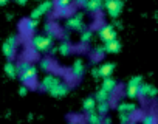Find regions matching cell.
<instances>
[{
  "instance_id": "13",
  "label": "cell",
  "mask_w": 158,
  "mask_h": 124,
  "mask_svg": "<svg viewBox=\"0 0 158 124\" xmlns=\"http://www.w3.org/2000/svg\"><path fill=\"white\" fill-rule=\"evenodd\" d=\"M71 73H73V76L74 78H82V75L85 73V65H84V62L81 60V59H76L74 62H73V67H71Z\"/></svg>"
},
{
  "instance_id": "30",
  "label": "cell",
  "mask_w": 158,
  "mask_h": 124,
  "mask_svg": "<svg viewBox=\"0 0 158 124\" xmlns=\"http://www.w3.org/2000/svg\"><path fill=\"white\" fill-rule=\"evenodd\" d=\"M40 65H42L44 70H47V68H50L51 64H50V60H48V59H42V60H40Z\"/></svg>"
},
{
  "instance_id": "17",
  "label": "cell",
  "mask_w": 158,
  "mask_h": 124,
  "mask_svg": "<svg viewBox=\"0 0 158 124\" xmlns=\"http://www.w3.org/2000/svg\"><path fill=\"white\" fill-rule=\"evenodd\" d=\"M118 112L119 113H135L136 112V104L135 102H119L118 104Z\"/></svg>"
},
{
  "instance_id": "23",
  "label": "cell",
  "mask_w": 158,
  "mask_h": 124,
  "mask_svg": "<svg viewBox=\"0 0 158 124\" xmlns=\"http://www.w3.org/2000/svg\"><path fill=\"white\" fill-rule=\"evenodd\" d=\"M25 25H23V28L27 30V33H33L36 28H37V25H39V20H34V19H27L25 22H23Z\"/></svg>"
},
{
  "instance_id": "29",
  "label": "cell",
  "mask_w": 158,
  "mask_h": 124,
  "mask_svg": "<svg viewBox=\"0 0 158 124\" xmlns=\"http://www.w3.org/2000/svg\"><path fill=\"white\" fill-rule=\"evenodd\" d=\"M104 53H106V51H104V47H96V48H95V56L101 57Z\"/></svg>"
},
{
  "instance_id": "15",
  "label": "cell",
  "mask_w": 158,
  "mask_h": 124,
  "mask_svg": "<svg viewBox=\"0 0 158 124\" xmlns=\"http://www.w3.org/2000/svg\"><path fill=\"white\" fill-rule=\"evenodd\" d=\"M84 8L90 13H98L104 8V2H101V0H89V2H85Z\"/></svg>"
},
{
  "instance_id": "5",
  "label": "cell",
  "mask_w": 158,
  "mask_h": 124,
  "mask_svg": "<svg viewBox=\"0 0 158 124\" xmlns=\"http://www.w3.org/2000/svg\"><path fill=\"white\" fill-rule=\"evenodd\" d=\"M123 6H124V3L121 0H107V2H104V8L107 10V14L113 19H116L121 14Z\"/></svg>"
},
{
  "instance_id": "24",
  "label": "cell",
  "mask_w": 158,
  "mask_h": 124,
  "mask_svg": "<svg viewBox=\"0 0 158 124\" xmlns=\"http://www.w3.org/2000/svg\"><path fill=\"white\" fill-rule=\"evenodd\" d=\"M110 98H112V96H110V93L104 92L102 89H99V90L96 92V96H95L96 102H109V99H110Z\"/></svg>"
},
{
  "instance_id": "10",
  "label": "cell",
  "mask_w": 158,
  "mask_h": 124,
  "mask_svg": "<svg viewBox=\"0 0 158 124\" xmlns=\"http://www.w3.org/2000/svg\"><path fill=\"white\" fill-rule=\"evenodd\" d=\"M70 92V85L65 84V82H59L56 87H53L48 93L53 96V98H62V96H67Z\"/></svg>"
},
{
  "instance_id": "28",
  "label": "cell",
  "mask_w": 158,
  "mask_h": 124,
  "mask_svg": "<svg viewBox=\"0 0 158 124\" xmlns=\"http://www.w3.org/2000/svg\"><path fill=\"white\" fill-rule=\"evenodd\" d=\"M141 122H143V124H156V118H155V115L149 113V115H146V116L143 118Z\"/></svg>"
},
{
  "instance_id": "6",
  "label": "cell",
  "mask_w": 158,
  "mask_h": 124,
  "mask_svg": "<svg viewBox=\"0 0 158 124\" xmlns=\"http://www.w3.org/2000/svg\"><path fill=\"white\" fill-rule=\"evenodd\" d=\"M67 27L70 30H76V31H84V14L82 13H76L73 16L68 17L67 20Z\"/></svg>"
},
{
  "instance_id": "16",
  "label": "cell",
  "mask_w": 158,
  "mask_h": 124,
  "mask_svg": "<svg viewBox=\"0 0 158 124\" xmlns=\"http://www.w3.org/2000/svg\"><path fill=\"white\" fill-rule=\"evenodd\" d=\"M119 50H121V42H119L118 39L110 40V42H107V43L104 45V51H106V53H112V54H115V53H118Z\"/></svg>"
},
{
  "instance_id": "31",
  "label": "cell",
  "mask_w": 158,
  "mask_h": 124,
  "mask_svg": "<svg viewBox=\"0 0 158 124\" xmlns=\"http://www.w3.org/2000/svg\"><path fill=\"white\" fill-rule=\"evenodd\" d=\"M27 93H28V89H27L25 85H22V87L19 89V95H20V96H25Z\"/></svg>"
},
{
  "instance_id": "27",
  "label": "cell",
  "mask_w": 158,
  "mask_h": 124,
  "mask_svg": "<svg viewBox=\"0 0 158 124\" xmlns=\"http://www.w3.org/2000/svg\"><path fill=\"white\" fill-rule=\"evenodd\" d=\"M133 118V113H119V121L121 124H129Z\"/></svg>"
},
{
  "instance_id": "1",
  "label": "cell",
  "mask_w": 158,
  "mask_h": 124,
  "mask_svg": "<svg viewBox=\"0 0 158 124\" xmlns=\"http://www.w3.org/2000/svg\"><path fill=\"white\" fill-rule=\"evenodd\" d=\"M16 70H17V78L22 81V84L28 89H36V82H37V68L36 65L30 64L27 60H22L16 65Z\"/></svg>"
},
{
  "instance_id": "32",
  "label": "cell",
  "mask_w": 158,
  "mask_h": 124,
  "mask_svg": "<svg viewBox=\"0 0 158 124\" xmlns=\"http://www.w3.org/2000/svg\"><path fill=\"white\" fill-rule=\"evenodd\" d=\"M156 95H158V89L152 87V90H150V93H149V98H153V96H156Z\"/></svg>"
},
{
  "instance_id": "19",
  "label": "cell",
  "mask_w": 158,
  "mask_h": 124,
  "mask_svg": "<svg viewBox=\"0 0 158 124\" xmlns=\"http://www.w3.org/2000/svg\"><path fill=\"white\" fill-rule=\"evenodd\" d=\"M85 119H87V122H89V124H101V122H102V116H101L96 110H95V112L87 113Z\"/></svg>"
},
{
  "instance_id": "35",
  "label": "cell",
  "mask_w": 158,
  "mask_h": 124,
  "mask_svg": "<svg viewBox=\"0 0 158 124\" xmlns=\"http://www.w3.org/2000/svg\"><path fill=\"white\" fill-rule=\"evenodd\" d=\"M8 2H6V0H0V6H5Z\"/></svg>"
},
{
  "instance_id": "22",
  "label": "cell",
  "mask_w": 158,
  "mask_h": 124,
  "mask_svg": "<svg viewBox=\"0 0 158 124\" xmlns=\"http://www.w3.org/2000/svg\"><path fill=\"white\" fill-rule=\"evenodd\" d=\"M57 51H59L62 56H68V54L71 53V43H70L68 40L60 42V45L57 47Z\"/></svg>"
},
{
  "instance_id": "26",
  "label": "cell",
  "mask_w": 158,
  "mask_h": 124,
  "mask_svg": "<svg viewBox=\"0 0 158 124\" xmlns=\"http://www.w3.org/2000/svg\"><path fill=\"white\" fill-rule=\"evenodd\" d=\"M92 40V31L90 30H84L82 34H81V42L82 43H89Z\"/></svg>"
},
{
  "instance_id": "25",
  "label": "cell",
  "mask_w": 158,
  "mask_h": 124,
  "mask_svg": "<svg viewBox=\"0 0 158 124\" xmlns=\"http://www.w3.org/2000/svg\"><path fill=\"white\" fill-rule=\"evenodd\" d=\"M109 109H110V102H96V112H98L101 116L107 115Z\"/></svg>"
},
{
  "instance_id": "36",
  "label": "cell",
  "mask_w": 158,
  "mask_h": 124,
  "mask_svg": "<svg viewBox=\"0 0 158 124\" xmlns=\"http://www.w3.org/2000/svg\"><path fill=\"white\" fill-rule=\"evenodd\" d=\"M17 3H19V5H27V0H19Z\"/></svg>"
},
{
  "instance_id": "34",
  "label": "cell",
  "mask_w": 158,
  "mask_h": 124,
  "mask_svg": "<svg viewBox=\"0 0 158 124\" xmlns=\"http://www.w3.org/2000/svg\"><path fill=\"white\" fill-rule=\"evenodd\" d=\"M92 75H93L95 78H99V76H98V68H96V67H95V68L92 70Z\"/></svg>"
},
{
  "instance_id": "14",
  "label": "cell",
  "mask_w": 158,
  "mask_h": 124,
  "mask_svg": "<svg viewBox=\"0 0 158 124\" xmlns=\"http://www.w3.org/2000/svg\"><path fill=\"white\" fill-rule=\"evenodd\" d=\"M53 6H56V8L60 11L59 14H62V16H67V14H70V10H71L73 3H71V2H68V0H59V2L53 3Z\"/></svg>"
},
{
  "instance_id": "37",
  "label": "cell",
  "mask_w": 158,
  "mask_h": 124,
  "mask_svg": "<svg viewBox=\"0 0 158 124\" xmlns=\"http://www.w3.org/2000/svg\"><path fill=\"white\" fill-rule=\"evenodd\" d=\"M71 124H73V122H71Z\"/></svg>"
},
{
  "instance_id": "9",
  "label": "cell",
  "mask_w": 158,
  "mask_h": 124,
  "mask_svg": "<svg viewBox=\"0 0 158 124\" xmlns=\"http://www.w3.org/2000/svg\"><path fill=\"white\" fill-rule=\"evenodd\" d=\"M53 8V3L51 2H42L37 8H34L33 11H31V16H30V19H34V20H37L40 16H44L45 13H48L50 10Z\"/></svg>"
},
{
  "instance_id": "21",
  "label": "cell",
  "mask_w": 158,
  "mask_h": 124,
  "mask_svg": "<svg viewBox=\"0 0 158 124\" xmlns=\"http://www.w3.org/2000/svg\"><path fill=\"white\" fill-rule=\"evenodd\" d=\"M5 73L11 78V79H14V78H17V70H16V65L13 64L11 60H8L6 64H5Z\"/></svg>"
},
{
  "instance_id": "12",
  "label": "cell",
  "mask_w": 158,
  "mask_h": 124,
  "mask_svg": "<svg viewBox=\"0 0 158 124\" xmlns=\"http://www.w3.org/2000/svg\"><path fill=\"white\" fill-rule=\"evenodd\" d=\"M101 89L104 90V92H107V93H110V96L116 92V89H118V82L110 76V78H106L104 81H102V85H101Z\"/></svg>"
},
{
  "instance_id": "2",
  "label": "cell",
  "mask_w": 158,
  "mask_h": 124,
  "mask_svg": "<svg viewBox=\"0 0 158 124\" xmlns=\"http://www.w3.org/2000/svg\"><path fill=\"white\" fill-rule=\"evenodd\" d=\"M47 33L48 34H40V36H33L31 37V45L36 51L44 53L53 48V40H54V33L51 30V27L47 25Z\"/></svg>"
},
{
  "instance_id": "11",
  "label": "cell",
  "mask_w": 158,
  "mask_h": 124,
  "mask_svg": "<svg viewBox=\"0 0 158 124\" xmlns=\"http://www.w3.org/2000/svg\"><path fill=\"white\" fill-rule=\"evenodd\" d=\"M113 70H115V64H113V62H106V64H102V65L98 67V76L102 78V79L110 78L112 73H113Z\"/></svg>"
},
{
  "instance_id": "3",
  "label": "cell",
  "mask_w": 158,
  "mask_h": 124,
  "mask_svg": "<svg viewBox=\"0 0 158 124\" xmlns=\"http://www.w3.org/2000/svg\"><path fill=\"white\" fill-rule=\"evenodd\" d=\"M141 82H143V76H139V75L129 79V82H127V85H126V95H127L130 99L138 98V87L141 85Z\"/></svg>"
},
{
  "instance_id": "8",
  "label": "cell",
  "mask_w": 158,
  "mask_h": 124,
  "mask_svg": "<svg viewBox=\"0 0 158 124\" xmlns=\"http://www.w3.org/2000/svg\"><path fill=\"white\" fill-rule=\"evenodd\" d=\"M59 82H60V79H59L57 76H54V75H45L44 79L40 81V89L45 90V92H50V90H51L53 87H56Z\"/></svg>"
},
{
  "instance_id": "4",
  "label": "cell",
  "mask_w": 158,
  "mask_h": 124,
  "mask_svg": "<svg viewBox=\"0 0 158 124\" xmlns=\"http://www.w3.org/2000/svg\"><path fill=\"white\" fill-rule=\"evenodd\" d=\"M16 47H17V37H16V36L8 37V39L5 40V43L2 45V53H3V56H5L8 60H11V59L14 57V54H16Z\"/></svg>"
},
{
  "instance_id": "18",
  "label": "cell",
  "mask_w": 158,
  "mask_h": 124,
  "mask_svg": "<svg viewBox=\"0 0 158 124\" xmlns=\"http://www.w3.org/2000/svg\"><path fill=\"white\" fill-rule=\"evenodd\" d=\"M82 107H84V110L87 112V113H90V112H95L96 110V99L95 98H85L84 99V102H82Z\"/></svg>"
},
{
  "instance_id": "7",
  "label": "cell",
  "mask_w": 158,
  "mask_h": 124,
  "mask_svg": "<svg viewBox=\"0 0 158 124\" xmlns=\"http://www.w3.org/2000/svg\"><path fill=\"white\" fill-rule=\"evenodd\" d=\"M98 34H99V39H101L104 43H107V42H110V40H115V39L118 37L113 25H102V27L99 28Z\"/></svg>"
},
{
  "instance_id": "33",
  "label": "cell",
  "mask_w": 158,
  "mask_h": 124,
  "mask_svg": "<svg viewBox=\"0 0 158 124\" xmlns=\"http://www.w3.org/2000/svg\"><path fill=\"white\" fill-rule=\"evenodd\" d=\"M101 124H112V119L110 118H102V122Z\"/></svg>"
},
{
  "instance_id": "20",
  "label": "cell",
  "mask_w": 158,
  "mask_h": 124,
  "mask_svg": "<svg viewBox=\"0 0 158 124\" xmlns=\"http://www.w3.org/2000/svg\"><path fill=\"white\" fill-rule=\"evenodd\" d=\"M152 87H153V85H150V84H147V82H141V85L138 87V96H141V98L149 96Z\"/></svg>"
}]
</instances>
